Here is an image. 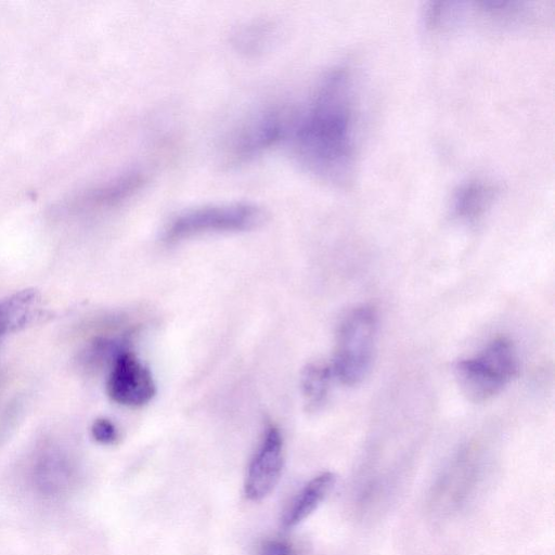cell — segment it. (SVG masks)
Returning <instances> with one entry per match:
<instances>
[{
    "label": "cell",
    "instance_id": "cell-1",
    "mask_svg": "<svg viewBox=\"0 0 555 555\" xmlns=\"http://www.w3.org/2000/svg\"><path fill=\"white\" fill-rule=\"evenodd\" d=\"M352 80L334 68L318 83L307 106L292 116L287 139L298 164L315 178L347 184L356 164V106Z\"/></svg>",
    "mask_w": 555,
    "mask_h": 555
},
{
    "label": "cell",
    "instance_id": "cell-2",
    "mask_svg": "<svg viewBox=\"0 0 555 555\" xmlns=\"http://www.w3.org/2000/svg\"><path fill=\"white\" fill-rule=\"evenodd\" d=\"M266 217L260 206L249 202L205 205L173 217L163 240L171 244L202 234L250 231L263 224Z\"/></svg>",
    "mask_w": 555,
    "mask_h": 555
},
{
    "label": "cell",
    "instance_id": "cell-3",
    "mask_svg": "<svg viewBox=\"0 0 555 555\" xmlns=\"http://www.w3.org/2000/svg\"><path fill=\"white\" fill-rule=\"evenodd\" d=\"M377 315L370 306L352 309L338 326L331 365L333 374L345 385L361 383L373 361Z\"/></svg>",
    "mask_w": 555,
    "mask_h": 555
},
{
    "label": "cell",
    "instance_id": "cell-4",
    "mask_svg": "<svg viewBox=\"0 0 555 555\" xmlns=\"http://www.w3.org/2000/svg\"><path fill=\"white\" fill-rule=\"evenodd\" d=\"M517 372L515 347L504 337L493 339L478 356L455 365L457 385L473 402H483L498 395Z\"/></svg>",
    "mask_w": 555,
    "mask_h": 555
},
{
    "label": "cell",
    "instance_id": "cell-5",
    "mask_svg": "<svg viewBox=\"0 0 555 555\" xmlns=\"http://www.w3.org/2000/svg\"><path fill=\"white\" fill-rule=\"evenodd\" d=\"M291 121L292 116L279 107L257 112L227 139L221 163L233 168L255 160L287 139Z\"/></svg>",
    "mask_w": 555,
    "mask_h": 555
},
{
    "label": "cell",
    "instance_id": "cell-6",
    "mask_svg": "<svg viewBox=\"0 0 555 555\" xmlns=\"http://www.w3.org/2000/svg\"><path fill=\"white\" fill-rule=\"evenodd\" d=\"M78 472L74 457L56 443H44L33 454L27 480L41 499L59 500L74 490Z\"/></svg>",
    "mask_w": 555,
    "mask_h": 555
},
{
    "label": "cell",
    "instance_id": "cell-7",
    "mask_svg": "<svg viewBox=\"0 0 555 555\" xmlns=\"http://www.w3.org/2000/svg\"><path fill=\"white\" fill-rule=\"evenodd\" d=\"M106 388L113 401L127 406H141L155 395L150 370L128 350L112 362Z\"/></svg>",
    "mask_w": 555,
    "mask_h": 555
},
{
    "label": "cell",
    "instance_id": "cell-8",
    "mask_svg": "<svg viewBox=\"0 0 555 555\" xmlns=\"http://www.w3.org/2000/svg\"><path fill=\"white\" fill-rule=\"evenodd\" d=\"M283 461L281 433L271 426L248 466L244 489L249 500L260 501L272 492L280 480Z\"/></svg>",
    "mask_w": 555,
    "mask_h": 555
},
{
    "label": "cell",
    "instance_id": "cell-9",
    "mask_svg": "<svg viewBox=\"0 0 555 555\" xmlns=\"http://www.w3.org/2000/svg\"><path fill=\"white\" fill-rule=\"evenodd\" d=\"M41 297L38 291L25 288L0 300V337L20 331L40 313Z\"/></svg>",
    "mask_w": 555,
    "mask_h": 555
},
{
    "label": "cell",
    "instance_id": "cell-10",
    "mask_svg": "<svg viewBox=\"0 0 555 555\" xmlns=\"http://www.w3.org/2000/svg\"><path fill=\"white\" fill-rule=\"evenodd\" d=\"M499 190L495 185L473 181L462 185L452 199V215L466 222L480 219L492 206Z\"/></svg>",
    "mask_w": 555,
    "mask_h": 555
},
{
    "label": "cell",
    "instance_id": "cell-11",
    "mask_svg": "<svg viewBox=\"0 0 555 555\" xmlns=\"http://www.w3.org/2000/svg\"><path fill=\"white\" fill-rule=\"evenodd\" d=\"M335 481L336 476L331 472H324L313 477L301 489L285 513L283 527L286 529L296 527L309 517L331 492Z\"/></svg>",
    "mask_w": 555,
    "mask_h": 555
},
{
    "label": "cell",
    "instance_id": "cell-12",
    "mask_svg": "<svg viewBox=\"0 0 555 555\" xmlns=\"http://www.w3.org/2000/svg\"><path fill=\"white\" fill-rule=\"evenodd\" d=\"M146 182L147 176L144 172L129 171L92 191L86 202L98 208L114 207L140 193Z\"/></svg>",
    "mask_w": 555,
    "mask_h": 555
},
{
    "label": "cell",
    "instance_id": "cell-13",
    "mask_svg": "<svg viewBox=\"0 0 555 555\" xmlns=\"http://www.w3.org/2000/svg\"><path fill=\"white\" fill-rule=\"evenodd\" d=\"M278 36V26L269 20H257L238 26L231 36L236 51L246 56L266 52Z\"/></svg>",
    "mask_w": 555,
    "mask_h": 555
},
{
    "label": "cell",
    "instance_id": "cell-14",
    "mask_svg": "<svg viewBox=\"0 0 555 555\" xmlns=\"http://www.w3.org/2000/svg\"><path fill=\"white\" fill-rule=\"evenodd\" d=\"M332 367L322 362L308 364L301 374V389L308 410H318L325 401L328 392Z\"/></svg>",
    "mask_w": 555,
    "mask_h": 555
},
{
    "label": "cell",
    "instance_id": "cell-15",
    "mask_svg": "<svg viewBox=\"0 0 555 555\" xmlns=\"http://www.w3.org/2000/svg\"><path fill=\"white\" fill-rule=\"evenodd\" d=\"M91 434L95 441L102 444H112L117 440V430L114 424L107 418L94 421Z\"/></svg>",
    "mask_w": 555,
    "mask_h": 555
},
{
    "label": "cell",
    "instance_id": "cell-16",
    "mask_svg": "<svg viewBox=\"0 0 555 555\" xmlns=\"http://www.w3.org/2000/svg\"><path fill=\"white\" fill-rule=\"evenodd\" d=\"M259 555H296V551L286 541L270 540L262 545Z\"/></svg>",
    "mask_w": 555,
    "mask_h": 555
}]
</instances>
